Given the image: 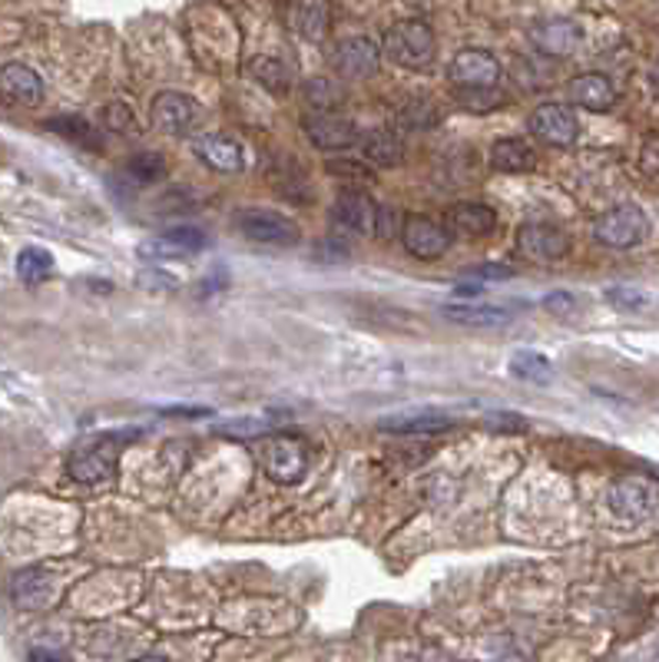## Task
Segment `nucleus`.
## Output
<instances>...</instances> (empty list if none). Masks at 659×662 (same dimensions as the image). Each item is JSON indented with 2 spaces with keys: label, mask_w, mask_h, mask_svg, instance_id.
<instances>
[{
  "label": "nucleus",
  "mask_w": 659,
  "mask_h": 662,
  "mask_svg": "<svg viewBox=\"0 0 659 662\" xmlns=\"http://www.w3.org/2000/svg\"><path fill=\"white\" fill-rule=\"evenodd\" d=\"M384 53L404 70H424L434 60V30L424 20H401L384 33Z\"/></svg>",
  "instance_id": "1"
},
{
  "label": "nucleus",
  "mask_w": 659,
  "mask_h": 662,
  "mask_svg": "<svg viewBox=\"0 0 659 662\" xmlns=\"http://www.w3.org/2000/svg\"><path fill=\"white\" fill-rule=\"evenodd\" d=\"M126 437H136V430L103 434V437L83 444V447L70 457V473H73V480H79V483H99V480L113 477Z\"/></svg>",
  "instance_id": "2"
},
{
  "label": "nucleus",
  "mask_w": 659,
  "mask_h": 662,
  "mask_svg": "<svg viewBox=\"0 0 659 662\" xmlns=\"http://www.w3.org/2000/svg\"><path fill=\"white\" fill-rule=\"evenodd\" d=\"M649 232L646 212L639 205H616L606 209L596 222H593V238L606 248H636Z\"/></svg>",
  "instance_id": "3"
},
{
  "label": "nucleus",
  "mask_w": 659,
  "mask_h": 662,
  "mask_svg": "<svg viewBox=\"0 0 659 662\" xmlns=\"http://www.w3.org/2000/svg\"><path fill=\"white\" fill-rule=\"evenodd\" d=\"M232 222L245 238H252L258 245H295L298 242V225L275 209H242V212H235Z\"/></svg>",
  "instance_id": "4"
},
{
  "label": "nucleus",
  "mask_w": 659,
  "mask_h": 662,
  "mask_svg": "<svg viewBox=\"0 0 659 662\" xmlns=\"http://www.w3.org/2000/svg\"><path fill=\"white\" fill-rule=\"evenodd\" d=\"M331 232L338 238L344 235H371L374 225V199L361 189H341L328 209Z\"/></svg>",
  "instance_id": "5"
},
{
  "label": "nucleus",
  "mask_w": 659,
  "mask_h": 662,
  "mask_svg": "<svg viewBox=\"0 0 659 662\" xmlns=\"http://www.w3.org/2000/svg\"><path fill=\"white\" fill-rule=\"evenodd\" d=\"M262 463H265V473L275 483H298L308 470V447L298 437L275 434L265 447Z\"/></svg>",
  "instance_id": "6"
},
{
  "label": "nucleus",
  "mask_w": 659,
  "mask_h": 662,
  "mask_svg": "<svg viewBox=\"0 0 659 662\" xmlns=\"http://www.w3.org/2000/svg\"><path fill=\"white\" fill-rule=\"evenodd\" d=\"M209 245V235L202 228H192V225H179V228H169L156 238H146L139 242V258L146 261H179L185 255H195Z\"/></svg>",
  "instance_id": "7"
},
{
  "label": "nucleus",
  "mask_w": 659,
  "mask_h": 662,
  "mask_svg": "<svg viewBox=\"0 0 659 662\" xmlns=\"http://www.w3.org/2000/svg\"><path fill=\"white\" fill-rule=\"evenodd\" d=\"M149 116H152V126H156V129H162V132H169V136H189V132L195 129L202 109H199V103H195L192 96L176 93V89H166V93H159V96L152 99Z\"/></svg>",
  "instance_id": "8"
},
{
  "label": "nucleus",
  "mask_w": 659,
  "mask_h": 662,
  "mask_svg": "<svg viewBox=\"0 0 659 662\" xmlns=\"http://www.w3.org/2000/svg\"><path fill=\"white\" fill-rule=\"evenodd\" d=\"M401 242H404V248L414 258L434 261V258H440L450 248V232L440 222L427 218V215H404V222H401Z\"/></svg>",
  "instance_id": "9"
},
{
  "label": "nucleus",
  "mask_w": 659,
  "mask_h": 662,
  "mask_svg": "<svg viewBox=\"0 0 659 662\" xmlns=\"http://www.w3.org/2000/svg\"><path fill=\"white\" fill-rule=\"evenodd\" d=\"M447 76L454 86L460 89H487V86H497L500 79V63L493 53L487 50H460L450 66H447Z\"/></svg>",
  "instance_id": "10"
},
{
  "label": "nucleus",
  "mask_w": 659,
  "mask_h": 662,
  "mask_svg": "<svg viewBox=\"0 0 659 662\" xmlns=\"http://www.w3.org/2000/svg\"><path fill=\"white\" fill-rule=\"evenodd\" d=\"M301 129H305V136L311 139L315 149H351L361 136L354 119L338 116V113H321V109L308 113L301 119Z\"/></svg>",
  "instance_id": "11"
},
{
  "label": "nucleus",
  "mask_w": 659,
  "mask_h": 662,
  "mask_svg": "<svg viewBox=\"0 0 659 662\" xmlns=\"http://www.w3.org/2000/svg\"><path fill=\"white\" fill-rule=\"evenodd\" d=\"M517 248L527 258L556 261L570 252V235L560 225H550V222H527L517 232Z\"/></svg>",
  "instance_id": "12"
},
{
  "label": "nucleus",
  "mask_w": 659,
  "mask_h": 662,
  "mask_svg": "<svg viewBox=\"0 0 659 662\" xmlns=\"http://www.w3.org/2000/svg\"><path fill=\"white\" fill-rule=\"evenodd\" d=\"M381 63V50L374 46V40L368 36H348L331 50V66L334 73L348 76V79H364L374 76Z\"/></svg>",
  "instance_id": "13"
},
{
  "label": "nucleus",
  "mask_w": 659,
  "mask_h": 662,
  "mask_svg": "<svg viewBox=\"0 0 659 662\" xmlns=\"http://www.w3.org/2000/svg\"><path fill=\"white\" fill-rule=\"evenodd\" d=\"M530 132L550 146H570L580 136V122L570 106L560 103H540L530 116Z\"/></svg>",
  "instance_id": "14"
},
{
  "label": "nucleus",
  "mask_w": 659,
  "mask_h": 662,
  "mask_svg": "<svg viewBox=\"0 0 659 662\" xmlns=\"http://www.w3.org/2000/svg\"><path fill=\"white\" fill-rule=\"evenodd\" d=\"M609 503L626 520H649L656 510V487L649 477H623L613 483Z\"/></svg>",
  "instance_id": "15"
},
{
  "label": "nucleus",
  "mask_w": 659,
  "mask_h": 662,
  "mask_svg": "<svg viewBox=\"0 0 659 662\" xmlns=\"http://www.w3.org/2000/svg\"><path fill=\"white\" fill-rule=\"evenodd\" d=\"M195 156L215 169V172H242L245 169V149L238 139L225 136V132H205L195 139Z\"/></svg>",
  "instance_id": "16"
},
{
  "label": "nucleus",
  "mask_w": 659,
  "mask_h": 662,
  "mask_svg": "<svg viewBox=\"0 0 659 662\" xmlns=\"http://www.w3.org/2000/svg\"><path fill=\"white\" fill-rule=\"evenodd\" d=\"M530 40L540 53L546 56H570L580 40H583V30L573 23V20H540L533 30H530Z\"/></svg>",
  "instance_id": "17"
},
{
  "label": "nucleus",
  "mask_w": 659,
  "mask_h": 662,
  "mask_svg": "<svg viewBox=\"0 0 659 662\" xmlns=\"http://www.w3.org/2000/svg\"><path fill=\"white\" fill-rule=\"evenodd\" d=\"M10 596L20 609H46L56 596V583L46 569H20L10 583Z\"/></svg>",
  "instance_id": "18"
},
{
  "label": "nucleus",
  "mask_w": 659,
  "mask_h": 662,
  "mask_svg": "<svg viewBox=\"0 0 659 662\" xmlns=\"http://www.w3.org/2000/svg\"><path fill=\"white\" fill-rule=\"evenodd\" d=\"M454 424L450 414L424 407V410H404V414H384L378 420V430L384 434H440Z\"/></svg>",
  "instance_id": "19"
},
{
  "label": "nucleus",
  "mask_w": 659,
  "mask_h": 662,
  "mask_svg": "<svg viewBox=\"0 0 659 662\" xmlns=\"http://www.w3.org/2000/svg\"><path fill=\"white\" fill-rule=\"evenodd\" d=\"M566 96L570 103L589 109V113H606L616 103V89L603 73H580L566 83Z\"/></svg>",
  "instance_id": "20"
},
{
  "label": "nucleus",
  "mask_w": 659,
  "mask_h": 662,
  "mask_svg": "<svg viewBox=\"0 0 659 662\" xmlns=\"http://www.w3.org/2000/svg\"><path fill=\"white\" fill-rule=\"evenodd\" d=\"M361 146V156L368 166H378V169H394L404 162V139L394 132V129H371L364 136H358Z\"/></svg>",
  "instance_id": "21"
},
{
  "label": "nucleus",
  "mask_w": 659,
  "mask_h": 662,
  "mask_svg": "<svg viewBox=\"0 0 659 662\" xmlns=\"http://www.w3.org/2000/svg\"><path fill=\"white\" fill-rule=\"evenodd\" d=\"M440 314L454 324L464 328H503L513 321V311L500 308V305H464V301H447L440 305Z\"/></svg>",
  "instance_id": "22"
},
{
  "label": "nucleus",
  "mask_w": 659,
  "mask_h": 662,
  "mask_svg": "<svg viewBox=\"0 0 659 662\" xmlns=\"http://www.w3.org/2000/svg\"><path fill=\"white\" fill-rule=\"evenodd\" d=\"M0 89H3V96H10L13 103H23V106H36L43 99L40 73L23 63H7L0 70Z\"/></svg>",
  "instance_id": "23"
},
{
  "label": "nucleus",
  "mask_w": 659,
  "mask_h": 662,
  "mask_svg": "<svg viewBox=\"0 0 659 662\" xmlns=\"http://www.w3.org/2000/svg\"><path fill=\"white\" fill-rule=\"evenodd\" d=\"M288 23H291V30H298L305 40L318 43V40L328 36V26H331L328 3H325V0H291V3H288Z\"/></svg>",
  "instance_id": "24"
},
{
  "label": "nucleus",
  "mask_w": 659,
  "mask_h": 662,
  "mask_svg": "<svg viewBox=\"0 0 659 662\" xmlns=\"http://www.w3.org/2000/svg\"><path fill=\"white\" fill-rule=\"evenodd\" d=\"M447 228L460 235H490L497 228V212L483 202H457L447 209Z\"/></svg>",
  "instance_id": "25"
},
{
  "label": "nucleus",
  "mask_w": 659,
  "mask_h": 662,
  "mask_svg": "<svg viewBox=\"0 0 659 662\" xmlns=\"http://www.w3.org/2000/svg\"><path fill=\"white\" fill-rule=\"evenodd\" d=\"M490 166L497 172H530L536 166V152L527 139L507 136L490 146Z\"/></svg>",
  "instance_id": "26"
},
{
  "label": "nucleus",
  "mask_w": 659,
  "mask_h": 662,
  "mask_svg": "<svg viewBox=\"0 0 659 662\" xmlns=\"http://www.w3.org/2000/svg\"><path fill=\"white\" fill-rule=\"evenodd\" d=\"M53 132H60V136H66V139H73L76 146H83V149H93V152H99L103 149V136L86 122V119H79V116H56V119H50L46 122Z\"/></svg>",
  "instance_id": "27"
},
{
  "label": "nucleus",
  "mask_w": 659,
  "mask_h": 662,
  "mask_svg": "<svg viewBox=\"0 0 659 662\" xmlns=\"http://www.w3.org/2000/svg\"><path fill=\"white\" fill-rule=\"evenodd\" d=\"M248 70H252V76H255L268 93H275V96L288 93L291 76H288V66H285L281 60H275V56H255V60L248 63Z\"/></svg>",
  "instance_id": "28"
},
{
  "label": "nucleus",
  "mask_w": 659,
  "mask_h": 662,
  "mask_svg": "<svg viewBox=\"0 0 659 662\" xmlns=\"http://www.w3.org/2000/svg\"><path fill=\"white\" fill-rule=\"evenodd\" d=\"M17 275H20V281H26V285L46 281V278L53 275V258H50V252H46V248H36V245L23 248L20 258H17Z\"/></svg>",
  "instance_id": "29"
},
{
  "label": "nucleus",
  "mask_w": 659,
  "mask_h": 662,
  "mask_svg": "<svg viewBox=\"0 0 659 662\" xmlns=\"http://www.w3.org/2000/svg\"><path fill=\"white\" fill-rule=\"evenodd\" d=\"M510 371L520 381H530V384H550L553 381V364L536 351H517L510 357Z\"/></svg>",
  "instance_id": "30"
},
{
  "label": "nucleus",
  "mask_w": 659,
  "mask_h": 662,
  "mask_svg": "<svg viewBox=\"0 0 659 662\" xmlns=\"http://www.w3.org/2000/svg\"><path fill=\"white\" fill-rule=\"evenodd\" d=\"M440 122V109L431 99H411L397 109V129H434Z\"/></svg>",
  "instance_id": "31"
},
{
  "label": "nucleus",
  "mask_w": 659,
  "mask_h": 662,
  "mask_svg": "<svg viewBox=\"0 0 659 662\" xmlns=\"http://www.w3.org/2000/svg\"><path fill=\"white\" fill-rule=\"evenodd\" d=\"M305 99L321 113H334L344 103V89L328 76H315V79L305 83Z\"/></svg>",
  "instance_id": "32"
},
{
  "label": "nucleus",
  "mask_w": 659,
  "mask_h": 662,
  "mask_svg": "<svg viewBox=\"0 0 659 662\" xmlns=\"http://www.w3.org/2000/svg\"><path fill=\"white\" fill-rule=\"evenodd\" d=\"M132 182H139V185H149V182H156V179H162L166 175V159H162V152H152V149H146V152H136L129 162H126V169H123Z\"/></svg>",
  "instance_id": "33"
},
{
  "label": "nucleus",
  "mask_w": 659,
  "mask_h": 662,
  "mask_svg": "<svg viewBox=\"0 0 659 662\" xmlns=\"http://www.w3.org/2000/svg\"><path fill=\"white\" fill-rule=\"evenodd\" d=\"M219 437H238V440H252L268 434V420L265 417H238V420H225L215 427Z\"/></svg>",
  "instance_id": "34"
},
{
  "label": "nucleus",
  "mask_w": 659,
  "mask_h": 662,
  "mask_svg": "<svg viewBox=\"0 0 659 662\" xmlns=\"http://www.w3.org/2000/svg\"><path fill=\"white\" fill-rule=\"evenodd\" d=\"M517 271L503 261H480V265H470V268H460V278H474V281H507L513 278Z\"/></svg>",
  "instance_id": "35"
},
{
  "label": "nucleus",
  "mask_w": 659,
  "mask_h": 662,
  "mask_svg": "<svg viewBox=\"0 0 659 662\" xmlns=\"http://www.w3.org/2000/svg\"><path fill=\"white\" fill-rule=\"evenodd\" d=\"M394 232H401V215H397L391 205H374V225H371V235H378V238H391Z\"/></svg>",
  "instance_id": "36"
},
{
  "label": "nucleus",
  "mask_w": 659,
  "mask_h": 662,
  "mask_svg": "<svg viewBox=\"0 0 659 662\" xmlns=\"http://www.w3.org/2000/svg\"><path fill=\"white\" fill-rule=\"evenodd\" d=\"M500 93L493 89V86H487V89H464L460 93V103L467 106V109H493V106H500Z\"/></svg>",
  "instance_id": "37"
},
{
  "label": "nucleus",
  "mask_w": 659,
  "mask_h": 662,
  "mask_svg": "<svg viewBox=\"0 0 659 662\" xmlns=\"http://www.w3.org/2000/svg\"><path fill=\"white\" fill-rule=\"evenodd\" d=\"M348 255H351V245L344 238H338V235H331V238L315 245V258L318 261H344Z\"/></svg>",
  "instance_id": "38"
},
{
  "label": "nucleus",
  "mask_w": 659,
  "mask_h": 662,
  "mask_svg": "<svg viewBox=\"0 0 659 662\" xmlns=\"http://www.w3.org/2000/svg\"><path fill=\"white\" fill-rule=\"evenodd\" d=\"M606 298H609L616 308H623V311H633V308L642 305V291H636V288H629V285H613V288H606Z\"/></svg>",
  "instance_id": "39"
},
{
  "label": "nucleus",
  "mask_w": 659,
  "mask_h": 662,
  "mask_svg": "<svg viewBox=\"0 0 659 662\" xmlns=\"http://www.w3.org/2000/svg\"><path fill=\"white\" fill-rule=\"evenodd\" d=\"M487 427H493V430H527V420L513 410H497V414H487Z\"/></svg>",
  "instance_id": "40"
},
{
  "label": "nucleus",
  "mask_w": 659,
  "mask_h": 662,
  "mask_svg": "<svg viewBox=\"0 0 659 662\" xmlns=\"http://www.w3.org/2000/svg\"><path fill=\"white\" fill-rule=\"evenodd\" d=\"M328 172H331V175H351V179H368L371 166H368V162L361 166V162H351V159H348V162H344V159H331V162H328Z\"/></svg>",
  "instance_id": "41"
},
{
  "label": "nucleus",
  "mask_w": 659,
  "mask_h": 662,
  "mask_svg": "<svg viewBox=\"0 0 659 662\" xmlns=\"http://www.w3.org/2000/svg\"><path fill=\"white\" fill-rule=\"evenodd\" d=\"M543 308H550V311H570V308H576V298L573 295H566V291H553V295H546L543 298Z\"/></svg>",
  "instance_id": "42"
},
{
  "label": "nucleus",
  "mask_w": 659,
  "mask_h": 662,
  "mask_svg": "<svg viewBox=\"0 0 659 662\" xmlns=\"http://www.w3.org/2000/svg\"><path fill=\"white\" fill-rule=\"evenodd\" d=\"M642 166H646V175H649V179H656V136H649V139H646Z\"/></svg>",
  "instance_id": "43"
},
{
  "label": "nucleus",
  "mask_w": 659,
  "mask_h": 662,
  "mask_svg": "<svg viewBox=\"0 0 659 662\" xmlns=\"http://www.w3.org/2000/svg\"><path fill=\"white\" fill-rule=\"evenodd\" d=\"M162 414L169 417H209V407H162Z\"/></svg>",
  "instance_id": "44"
},
{
  "label": "nucleus",
  "mask_w": 659,
  "mask_h": 662,
  "mask_svg": "<svg viewBox=\"0 0 659 662\" xmlns=\"http://www.w3.org/2000/svg\"><path fill=\"white\" fill-rule=\"evenodd\" d=\"M136 662H166V659H159V655H142V659H136Z\"/></svg>",
  "instance_id": "45"
}]
</instances>
